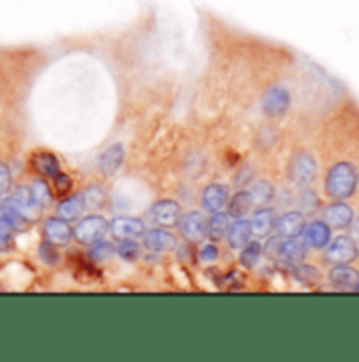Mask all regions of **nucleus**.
Here are the masks:
<instances>
[{"label":"nucleus","instance_id":"nucleus-1","mask_svg":"<svg viewBox=\"0 0 359 362\" xmlns=\"http://www.w3.org/2000/svg\"><path fill=\"white\" fill-rule=\"evenodd\" d=\"M359 187V169L349 163V160H341L336 165H332L326 173L324 180V192L328 198L332 200H347L351 196H355Z\"/></svg>","mask_w":359,"mask_h":362},{"label":"nucleus","instance_id":"nucleus-2","mask_svg":"<svg viewBox=\"0 0 359 362\" xmlns=\"http://www.w3.org/2000/svg\"><path fill=\"white\" fill-rule=\"evenodd\" d=\"M317 171H320V165L307 150L296 152L288 165V177L300 187H309L317 177Z\"/></svg>","mask_w":359,"mask_h":362},{"label":"nucleus","instance_id":"nucleus-3","mask_svg":"<svg viewBox=\"0 0 359 362\" xmlns=\"http://www.w3.org/2000/svg\"><path fill=\"white\" fill-rule=\"evenodd\" d=\"M6 204L21 217V219H25V221H36L38 217H40V211H42V206L36 202V198L32 196V189H30V185H19L13 194H11V198L6 200Z\"/></svg>","mask_w":359,"mask_h":362},{"label":"nucleus","instance_id":"nucleus-4","mask_svg":"<svg viewBox=\"0 0 359 362\" xmlns=\"http://www.w3.org/2000/svg\"><path fill=\"white\" fill-rule=\"evenodd\" d=\"M292 105V97H290V90L281 85H273L269 89L263 93L261 97V107L263 112L269 116V118H281L288 114Z\"/></svg>","mask_w":359,"mask_h":362},{"label":"nucleus","instance_id":"nucleus-5","mask_svg":"<svg viewBox=\"0 0 359 362\" xmlns=\"http://www.w3.org/2000/svg\"><path fill=\"white\" fill-rule=\"evenodd\" d=\"M107 232H109V221H105L101 215H89L76 223L74 238L80 245H92V243L101 240Z\"/></svg>","mask_w":359,"mask_h":362},{"label":"nucleus","instance_id":"nucleus-6","mask_svg":"<svg viewBox=\"0 0 359 362\" xmlns=\"http://www.w3.org/2000/svg\"><path fill=\"white\" fill-rule=\"evenodd\" d=\"M177 228L183 234V238L189 243H202L208 234V221L200 211H189V213L181 215Z\"/></svg>","mask_w":359,"mask_h":362},{"label":"nucleus","instance_id":"nucleus-7","mask_svg":"<svg viewBox=\"0 0 359 362\" xmlns=\"http://www.w3.org/2000/svg\"><path fill=\"white\" fill-rule=\"evenodd\" d=\"M109 234L116 240H139L145 234V223L139 217H116L109 221Z\"/></svg>","mask_w":359,"mask_h":362},{"label":"nucleus","instance_id":"nucleus-8","mask_svg":"<svg viewBox=\"0 0 359 362\" xmlns=\"http://www.w3.org/2000/svg\"><path fill=\"white\" fill-rule=\"evenodd\" d=\"M150 217H152V221L158 223L160 228H175L181 219V204L177 200L162 198V200H158V202L152 204Z\"/></svg>","mask_w":359,"mask_h":362},{"label":"nucleus","instance_id":"nucleus-9","mask_svg":"<svg viewBox=\"0 0 359 362\" xmlns=\"http://www.w3.org/2000/svg\"><path fill=\"white\" fill-rule=\"evenodd\" d=\"M359 257V247L351 236H339L326 251V259L332 264H351Z\"/></svg>","mask_w":359,"mask_h":362},{"label":"nucleus","instance_id":"nucleus-10","mask_svg":"<svg viewBox=\"0 0 359 362\" xmlns=\"http://www.w3.org/2000/svg\"><path fill=\"white\" fill-rule=\"evenodd\" d=\"M355 215H353V209L349 204H345V200H334L332 204H328L324 209V221L334 228V230H347L351 228Z\"/></svg>","mask_w":359,"mask_h":362},{"label":"nucleus","instance_id":"nucleus-11","mask_svg":"<svg viewBox=\"0 0 359 362\" xmlns=\"http://www.w3.org/2000/svg\"><path fill=\"white\" fill-rule=\"evenodd\" d=\"M74 238V228L70 226L68 219L63 217H49L44 221V240L57 245V247H63V245H70V240Z\"/></svg>","mask_w":359,"mask_h":362},{"label":"nucleus","instance_id":"nucleus-12","mask_svg":"<svg viewBox=\"0 0 359 362\" xmlns=\"http://www.w3.org/2000/svg\"><path fill=\"white\" fill-rule=\"evenodd\" d=\"M229 198H231V194L225 183H210L202 192V206L208 213H219L227 206Z\"/></svg>","mask_w":359,"mask_h":362},{"label":"nucleus","instance_id":"nucleus-13","mask_svg":"<svg viewBox=\"0 0 359 362\" xmlns=\"http://www.w3.org/2000/svg\"><path fill=\"white\" fill-rule=\"evenodd\" d=\"M124 156H126V150H124V146H122L120 141L109 144V146L103 150V154L99 156V171H101L105 177L116 175L118 169H120L122 163H124Z\"/></svg>","mask_w":359,"mask_h":362},{"label":"nucleus","instance_id":"nucleus-14","mask_svg":"<svg viewBox=\"0 0 359 362\" xmlns=\"http://www.w3.org/2000/svg\"><path fill=\"white\" fill-rule=\"evenodd\" d=\"M143 247L152 253H166L177 249V236L169 230H145Z\"/></svg>","mask_w":359,"mask_h":362},{"label":"nucleus","instance_id":"nucleus-15","mask_svg":"<svg viewBox=\"0 0 359 362\" xmlns=\"http://www.w3.org/2000/svg\"><path fill=\"white\" fill-rule=\"evenodd\" d=\"M300 236L305 238L307 247H311V249H326L330 245V236L332 234H330V226L326 221L315 219V221L305 223V230H303Z\"/></svg>","mask_w":359,"mask_h":362},{"label":"nucleus","instance_id":"nucleus-16","mask_svg":"<svg viewBox=\"0 0 359 362\" xmlns=\"http://www.w3.org/2000/svg\"><path fill=\"white\" fill-rule=\"evenodd\" d=\"M305 213L300 211H288L277 219V234L281 238H298L305 230Z\"/></svg>","mask_w":359,"mask_h":362},{"label":"nucleus","instance_id":"nucleus-17","mask_svg":"<svg viewBox=\"0 0 359 362\" xmlns=\"http://www.w3.org/2000/svg\"><path fill=\"white\" fill-rule=\"evenodd\" d=\"M250 236H252L250 221H246L242 217L238 221H233L227 230V243L231 249H244L250 243Z\"/></svg>","mask_w":359,"mask_h":362},{"label":"nucleus","instance_id":"nucleus-18","mask_svg":"<svg viewBox=\"0 0 359 362\" xmlns=\"http://www.w3.org/2000/svg\"><path fill=\"white\" fill-rule=\"evenodd\" d=\"M248 221H250V228H252V234L255 236H267L271 232V228L275 226L273 211L267 209V206H259Z\"/></svg>","mask_w":359,"mask_h":362},{"label":"nucleus","instance_id":"nucleus-19","mask_svg":"<svg viewBox=\"0 0 359 362\" xmlns=\"http://www.w3.org/2000/svg\"><path fill=\"white\" fill-rule=\"evenodd\" d=\"M32 165H34V169H36L42 177H49V180H53V177L61 171L57 156L51 154V152H38V154L32 158Z\"/></svg>","mask_w":359,"mask_h":362},{"label":"nucleus","instance_id":"nucleus-20","mask_svg":"<svg viewBox=\"0 0 359 362\" xmlns=\"http://www.w3.org/2000/svg\"><path fill=\"white\" fill-rule=\"evenodd\" d=\"M279 257H284L286 262H303L305 255H307V245L305 243H298L296 238H288V240H281V247H279Z\"/></svg>","mask_w":359,"mask_h":362},{"label":"nucleus","instance_id":"nucleus-21","mask_svg":"<svg viewBox=\"0 0 359 362\" xmlns=\"http://www.w3.org/2000/svg\"><path fill=\"white\" fill-rule=\"evenodd\" d=\"M252 204H255V200H252L250 189H240V192H236V194L229 198V202H227L229 213L236 215V217H242L244 213H248Z\"/></svg>","mask_w":359,"mask_h":362},{"label":"nucleus","instance_id":"nucleus-22","mask_svg":"<svg viewBox=\"0 0 359 362\" xmlns=\"http://www.w3.org/2000/svg\"><path fill=\"white\" fill-rule=\"evenodd\" d=\"M83 211H85V204H83V198L80 196H68L57 206V215L63 217V219H68V221L78 219Z\"/></svg>","mask_w":359,"mask_h":362},{"label":"nucleus","instance_id":"nucleus-23","mask_svg":"<svg viewBox=\"0 0 359 362\" xmlns=\"http://www.w3.org/2000/svg\"><path fill=\"white\" fill-rule=\"evenodd\" d=\"M330 282H334L336 286H353L355 280H358V272L353 268H349L347 264H336L330 274H328Z\"/></svg>","mask_w":359,"mask_h":362},{"label":"nucleus","instance_id":"nucleus-24","mask_svg":"<svg viewBox=\"0 0 359 362\" xmlns=\"http://www.w3.org/2000/svg\"><path fill=\"white\" fill-rule=\"evenodd\" d=\"M229 226H231V221H229V215L227 213H223V211L212 213V217L208 221V234H210V238L219 240V238L227 236Z\"/></svg>","mask_w":359,"mask_h":362},{"label":"nucleus","instance_id":"nucleus-25","mask_svg":"<svg viewBox=\"0 0 359 362\" xmlns=\"http://www.w3.org/2000/svg\"><path fill=\"white\" fill-rule=\"evenodd\" d=\"M80 198H83L85 209L97 211V209H101V206L105 204V189H103L101 185L92 183V185H89V187L80 194Z\"/></svg>","mask_w":359,"mask_h":362},{"label":"nucleus","instance_id":"nucleus-26","mask_svg":"<svg viewBox=\"0 0 359 362\" xmlns=\"http://www.w3.org/2000/svg\"><path fill=\"white\" fill-rule=\"evenodd\" d=\"M15 226L0 215V253H11L15 247Z\"/></svg>","mask_w":359,"mask_h":362},{"label":"nucleus","instance_id":"nucleus-27","mask_svg":"<svg viewBox=\"0 0 359 362\" xmlns=\"http://www.w3.org/2000/svg\"><path fill=\"white\" fill-rule=\"evenodd\" d=\"M114 255H116V249H114V247H111L109 243H105L103 238L90 245L89 257L92 259V262H95V264H103V262H109V259H111Z\"/></svg>","mask_w":359,"mask_h":362},{"label":"nucleus","instance_id":"nucleus-28","mask_svg":"<svg viewBox=\"0 0 359 362\" xmlns=\"http://www.w3.org/2000/svg\"><path fill=\"white\" fill-rule=\"evenodd\" d=\"M250 194H252V200H255L259 206H263V204H267V202L273 200V196H275V187H273V183H271V181L261 180L252 185Z\"/></svg>","mask_w":359,"mask_h":362},{"label":"nucleus","instance_id":"nucleus-29","mask_svg":"<svg viewBox=\"0 0 359 362\" xmlns=\"http://www.w3.org/2000/svg\"><path fill=\"white\" fill-rule=\"evenodd\" d=\"M120 245L116 247V255L124 262H135L141 253V245L137 240H118Z\"/></svg>","mask_w":359,"mask_h":362},{"label":"nucleus","instance_id":"nucleus-30","mask_svg":"<svg viewBox=\"0 0 359 362\" xmlns=\"http://www.w3.org/2000/svg\"><path fill=\"white\" fill-rule=\"evenodd\" d=\"M261 255H263V247L261 243H248L244 249H242V255H240V262L244 266H255L257 262H261Z\"/></svg>","mask_w":359,"mask_h":362},{"label":"nucleus","instance_id":"nucleus-31","mask_svg":"<svg viewBox=\"0 0 359 362\" xmlns=\"http://www.w3.org/2000/svg\"><path fill=\"white\" fill-rule=\"evenodd\" d=\"M30 189H32V196L36 198V202L44 209L47 204H49V200H51V187L47 185V181L42 180H36L32 185H30Z\"/></svg>","mask_w":359,"mask_h":362},{"label":"nucleus","instance_id":"nucleus-32","mask_svg":"<svg viewBox=\"0 0 359 362\" xmlns=\"http://www.w3.org/2000/svg\"><path fill=\"white\" fill-rule=\"evenodd\" d=\"M38 255H40V259H42L44 264H49V266H57L59 259H61L59 253H57V245H53V243H49V240H44V243L40 245Z\"/></svg>","mask_w":359,"mask_h":362},{"label":"nucleus","instance_id":"nucleus-33","mask_svg":"<svg viewBox=\"0 0 359 362\" xmlns=\"http://www.w3.org/2000/svg\"><path fill=\"white\" fill-rule=\"evenodd\" d=\"M317 209H322V200H320V196L313 192V189H305L303 194H300V211H317Z\"/></svg>","mask_w":359,"mask_h":362},{"label":"nucleus","instance_id":"nucleus-34","mask_svg":"<svg viewBox=\"0 0 359 362\" xmlns=\"http://www.w3.org/2000/svg\"><path fill=\"white\" fill-rule=\"evenodd\" d=\"M53 189L57 192V194H61V196H66L68 192H70V187H72V180H70V175H66L63 171H59L55 177H53Z\"/></svg>","mask_w":359,"mask_h":362},{"label":"nucleus","instance_id":"nucleus-35","mask_svg":"<svg viewBox=\"0 0 359 362\" xmlns=\"http://www.w3.org/2000/svg\"><path fill=\"white\" fill-rule=\"evenodd\" d=\"M217 259H219V247L217 245L208 243L200 249V262L202 264H214Z\"/></svg>","mask_w":359,"mask_h":362},{"label":"nucleus","instance_id":"nucleus-36","mask_svg":"<svg viewBox=\"0 0 359 362\" xmlns=\"http://www.w3.org/2000/svg\"><path fill=\"white\" fill-rule=\"evenodd\" d=\"M11 183H13V177H11V171L4 163H0V194H6L11 189Z\"/></svg>","mask_w":359,"mask_h":362},{"label":"nucleus","instance_id":"nucleus-37","mask_svg":"<svg viewBox=\"0 0 359 362\" xmlns=\"http://www.w3.org/2000/svg\"><path fill=\"white\" fill-rule=\"evenodd\" d=\"M296 274L303 278V280H309V282H315L317 278H320V272L315 270V268H311V266H300Z\"/></svg>","mask_w":359,"mask_h":362},{"label":"nucleus","instance_id":"nucleus-38","mask_svg":"<svg viewBox=\"0 0 359 362\" xmlns=\"http://www.w3.org/2000/svg\"><path fill=\"white\" fill-rule=\"evenodd\" d=\"M351 232H353V236L359 240V217L358 219H353V223H351Z\"/></svg>","mask_w":359,"mask_h":362},{"label":"nucleus","instance_id":"nucleus-39","mask_svg":"<svg viewBox=\"0 0 359 362\" xmlns=\"http://www.w3.org/2000/svg\"><path fill=\"white\" fill-rule=\"evenodd\" d=\"M353 288H355V291H358V293H359V278H358V280H355V284H353Z\"/></svg>","mask_w":359,"mask_h":362},{"label":"nucleus","instance_id":"nucleus-40","mask_svg":"<svg viewBox=\"0 0 359 362\" xmlns=\"http://www.w3.org/2000/svg\"><path fill=\"white\" fill-rule=\"evenodd\" d=\"M0 196H2V194H0Z\"/></svg>","mask_w":359,"mask_h":362}]
</instances>
